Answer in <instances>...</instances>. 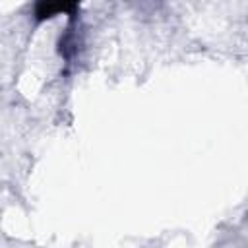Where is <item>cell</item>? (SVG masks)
<instances>
[{
  "label": "cell",
  "instance_id": "1",
  "mask_svg": "<svg viewBox=\"0 0 248 248\" xmlns=\"http://www.w3.org/2000/svg\"><path fill=\"white\" fill-rule=\"evenodd\" d=\"M78 8V4L74 2H39L35 6V17L39 21L48 19L56 14H64V12H74Z\"/></svg>",
  "mask_w": 248,
  "mask_h": 248
}]
</instances>
